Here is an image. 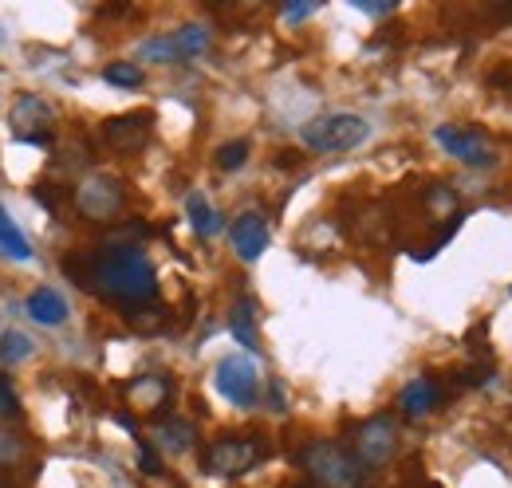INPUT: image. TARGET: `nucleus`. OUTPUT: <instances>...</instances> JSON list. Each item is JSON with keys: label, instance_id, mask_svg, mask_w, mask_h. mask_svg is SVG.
Returning a JSON list of instances; mask_svg holds the SVG:
<instances>
[{"label": "nucleus", "instance_id": "nucleus-1", "mask_svg": "<svg viewBox=\"0 0 512 488\" xmlns=\"http://www.w3.org/2000/svg\"><path fill=\"white\" fill-rule=\"evenodd\" d=\"M79 280H83L87 292L123 307H142L158 296L154 264L134 244H111V248L91 252L87 264L79 268Z\"/></svg>", "mask_w": 512, "mask_h": 488}, {"label": "nucleus", "instance_id": "nucleus-2", "mask_svg": "<svg viewBox=\"0 0 512 488\" xmlns=\"http://www.w3.org/2000/svg\"><path fill=\"white\" fill-rule=\"evenodd\" d=\"M300 465L312 473L323 488H367L371 473L359 465V457L335 441H312L300 449Z\"/></svg>", "mask_w": 512, "mask_h": 488}, {"label": "nucleus", "instance_id": "nucleus-3", "mask_svg": "<svg viewBox=\"0 0 512 488\" xmlns=\"http://www.w3.org/2000/svg\"><path fill=\"white\" fill-rule=\"evenodd\" d=\"M371 134L367 119L359 115H347V111H335V115H320V119L304 122L300 126V142L316 154H347L355 146H363Z\"/></svg>", "mask_w": 512, "mask_h": 488}, {"label": "nucleus", "instance_id": "nucleus-4", "mask_svg": "<svg viewBox=\"0 0 512 488\" xmlns=\"http://www.w3.org/2000/svg\"><path fill=\"white\" fill-rule=\"evenodd\" d=\"M264 461V445L256 437H217L201 453V469L209 477H245Z\"/></svg>", "mask_w": 512, "mask_h": 488}, {"label": "nucleus", "instance_id": "nucleus-5", "mask_svg": "<svg viewBox=\"0 0 512 488\" xmlns=\"http://www.w3.org/2000/svg\"><path fill=\"white\" fill-rule=\"evenodd\" d=\"M213 386L221 398H229L233 406L249 410L260 398V374H256V363L249 355H225L217 370H213Z\"/></svg>", "mask_w": 512, "mask_h": 488}, {"label": "nucleus", "instance_id": "nucleus-6", "mask_svg": "<svg viewBox=\"0 0 512 488\" xmlns=\"http://www.w3.org/2000/svg\"><path fill=\"white\" fill-rule=\"evenodd\" d=\"M394 449H398V426H394V418H367L363 426L355 429V437H351V453L359 457V465L363 469H379L386 465L390 457H394Z\"/></svg>", "mask_w": 512, "mask_h": 488}, {"label": "nucleus", "instance_id": "nucleus-7", "mask_svg": "<svg viewBox=\"0 0 512 488\" xmlns=\"http://www.w3.org/2000/svg\"><path fill=\"white\" fill-rule=\"evenodd\" d=\"M434 138H438V146L446 150L449 158H457V162H465V166H473V170H485V166L497 162V150H493L489 138H485L481 130H473V126H438Z\"/></svg>", "mask_w": 512, "mask_h": 488}, {"label": "nucleus", "instance_id": "nucleus-8", "mask_svg": "<svg viewBox=\"0 0 512 488\" xmlns=\"http://www.w3.org/2000/svg\"><path fill=\"white\" fill-rule=\"evenodd\" d=\"M75 209L83 217H91V221H107V217H115L123 209V185L115 178H107V174H95V178H87L75 189Z\"/></svg>", "mask_w": 512, "mask_h": 488}, {"label": "nucleus", "instance_id": "nucleus-9", "mask_svg": "<svg viewBox=\"0 0 512 488\" xmlns=\"http://www.w3.org/2000/svg\"><path fill=\"white\" fill-rule=\"evenodd\" d=\"M56 119V111L40 99V95H20L16 107H12V134L20 142H32V146H44L48 142V122Z\"/></svg>", "mask_w": 512, "mask_h": 488}, {"label": "nucleus", "instance_id": "nucleus-10", "mask_svg": "<svg viewBox=\"0 0 512 488\" xmlns=\"http://www.w3.org/2000/svg\"><path fill=\"white\" fill-rule=\"evenodd\" d=\"M150 111H130V115H119V119L103 122V138L107 146H115L119 154H138L146 142H150Z\"/></svg>", "mask_w": 512, "mask_h": 488}, {"label": "nucleus", "instance_id": "nucleus-11", "mask_svg": "<svg viewBox=\"0 0 512 488\" xmlns=\"http://www.w3.org/2000/svg\"><path fill=\"white\" fill-rule=\"evenodd\" d=\"M229 241H233V252L245 264H253V260L264 256V248H268V221L260 213H241L233 221V229H229Z\"/></svg>", "mask_w": 512, "mask_h": 488}, {"label": "nucleus", "instance_id": "nucleus-12", "mask_svg": "<svg viewBox=\"0 0 512 488\" xmlns=\"http://www.w3.org/2000/svg\"><path fill=\"white\" fill-rule=\"evenodd\" d=\"M442 402V390H438V382L434 378H410L406 386H402V394H398V410L406 414V418H426V414H434V406Z\"/></svg>", "mask_w": 512, "mask_h": 488}, {"label": "nucleus", "instance_id": "nucleus-13", "mask_svg": "<svg viewBox=\"0 0 512 488\" xmlns=\"http://www.w3.org/2000/svg\"><path fill=\"white\" fill-rule=\"evenodd\" d=\"M24 307H28V315H32L36 323H44V327H60L67 319V300L56 288H36Z\"/></svg>", "mask_w": 512, "mask_h": 488}, {"label": "nucleus", "instance_id": "nucleus-14", "mask_svg": "<svg viewBox=\"0 0 512 488\" xmlns=\"http://www.w3.org/2000/svg\"><path fill=\"white\" fill-rule=\"evenodd\" d=\"M186 217H190L193 233L205 237V241L221 233V213L205 201V193H190V197H186Z\"/></svg>", "mask_w": 512, "mask_h": 488}, {"label": "nucleus", "instance_id": "nucleus-15", "mask_svg": "<svg viewBox=\"0 0 512 488\" xmlns=\"http://www.w3.org/2000/svg\"><path fill=\"white\" fill-rule=\"evenodd\" d=\"M229 331L233 339L253 355L260 351V335H256V315H253V300H237L233 304V315H229Z\"/></svg>", "mask_w": 512, "mask_h": 488}, {"label": "nucleus", "instance_id": "nucleus-16", "mask_svg": "<svg viewBox=\"0 0 512 488\" xmlns=\"http://www.w3.org/2000/svg\"><path fill=\"white\" fill-rule=\"evenodd\" d=\"M154 441L166 449V453H190L193 445V426L190 422H182V418H170V422H158L154 426Z\"/></svg>", "mask_w": 512, "mask_h": 488}, {"label": "nucleus", "instance_id": "nucleus-17", "mask_svg": "<svg viewBox=\"0 0 512 488\" xmlns=\"http://www.w3.org/2000/svg\"><path fill=\"white\" fill-rule=\"evenodd\" d=\"M0 256L4 260H32V244H28V237L16 229V221H8V213L0 209Z\"/></svg>", "mask_w": 512, "mask_h": 488}, {"label": "nucleus", "instance_id": "nucleus-18", "mask_svg": "<svg viewBox=\"0 0 512 488\" xmlns=\"http://www.w3.org/2000/svg\"><path fill=\"white\" fill-rule=\"evenodd\" d=\"M174 44H178V60H193L209 48V28L205 24H186L174 32Z\"/></svg>", "mask_w": 512, "mask_h": 488}, {"label": "nucleus", "instance_id": "nucleus-19", "mask_svg": "<svg viewBox=\"0 0 512 488\" xmlns=\"http://www.w3.org/2000/svg\"><path fill=\"white\" fill-rule=\"evenodd\" d=\"M166 394H170V386H166L162 378H138V382H130V398H134L142 410H154Z\"/></svg>", "mask_w": 512, "mask_h": 488}, {"label": "nucleus", "instance_id": "nucleus-20", "mask_svg": "<svg viewBox=\"0 0 512 488\" xmlns=\"http://www.w3.org/2000/svg\"><path fill=\"white\" fill-rule=\"evenodd\" d=\"M24 359H32V339L24 335V331H4L0 335V363H24Z\"/></svg>", "mask_w": 512, "mask_h": 488}, {"label": "nucleus", "instance_id": "nucleus-21", "mask_svg": "<svg viewBox=\"0 0 512 488\" xmlns=\"http://www.w3.org/2000/svg\"><path fill=\"white\" fill-rule=\"evenodd\" d=\"M138 60L174 63V60H178V44H174V36H154V40H142V44H138Z\"/></svg>", "mask_w": 512, "mask_h": 488}, {"label": "nucleus", "instance_id": "nucleus-22", "mask_svg": "<svg viewBox=\"0 0 512 488\" xmlns=\"http://www.w3.org/2000/svg\"><path fill=\"white\" fill-rule=\"evenodd\" d=\"M103 79L111 87H142V67L138 63H107L103 67Z\"/></svg>", "mask_w": 512, "mask_h": 488}, {"label": "nucleus", "instance_id": "nucleus-23", "mask_svg": "<svg viewBox=\"0 0 512 488\" xmlns=\"http://www.w3.org/2000/svg\"><path fill=\"white\" fill-rule=\"evenodd\" d=\"M249 162V142L245 138H237V142H225L221 150H217V166L229 174V170H241Z\"/></svg>", "mask_w": 512, "mask_h": 488}, {"label": "nucleus", "instance_id": "nucleus-24", "mask_svg": "<svg viewBox=\"0 0 512 488\" xmlns=\"http://www.w3.org/2000/svg\"><path fill=\"white\" fill-rule=\"evenodd\" d=\"M0 418H20V398L8 378H0Z\"/></svg>", "mask_w": 512, "mask_h": 488}, {"label": "nucleus", "instance_id": "nucleus-25", "mask_svg": "<svg viewBox=\"0 0 512 488\" xmlns=\"http://www.w3.org/2000/svg\"><path fill=\"white\" fill-rule=\"evenodd\" d=\"M20 453H24V445H20L12 433H4V429H0V465H12V461H20Z\"/></svg>", "mask_w": 512, "mask_h": 488}, {"label": "nucleus", "instance_id": "nucleus-26", "mask_svg": "<svg viewBox=\"0 0 512 488\" xmlns=\"http://www.w3.org/2000/svg\"><path fill=\"white\" fill-rule=\"evenodd\" d=\"M138 465H142V473H150V477L162 473V461H158V453H154L146 441H138Z\"/></svg>", "mask_w": 512, "mask_h": 488}, {"label": "nucleus", "instance_id": "nucleus-27", "mask_svg": "<svg viewBox=\"0 0 512 488\" xmlns=\"http://www.w3.org/2000/svg\"><path fill=\"white\" fill-rule=\"evenodd\" d=\"M355 8L367 12V16H390L394 12V4H371V0H355Z\"/></svg>", "mask_w": 512, "mask_h": 488}, {"label": "nucleus", "instance_id": "nucleus-28", "mask_svg": "<svg viewBox=\"0 0 512 488\" xmlns=\"http://www.w3.org/2000/svg\"><path fill=\"white\" fill-rule=\"evenodd\" d=\"M316 12V4H284V16L288 20H304V16H312Z\"/></svg>", "mask_w": 512, "mask_h": 488}, {"label": "nucleus", "instance_id": "nucleus-29", "mask_svg": "<svg viewBox=\"0 0 512 488\" xmlns=\"http://www.w3.org/2000/svg\"><path fill=\"white\" fill-rule=\"evenodd\" d=\"M0 488H12V481H8V477H0Z\"/></svg>", "mask_w": 512, "mask_h": 488}, {"label": "nucleus", "instance_id": "nucleus-30", "mask_svg": "<svg viewBox=\"0 0 512 488\" xmlns=\"http://www.w3.org/2000/svg\"><path fill=\"white\" fill-rule=\"evenodd\" d=\"M292 488H308V485H292Z\"/></svg>", "mask_w": 512, "mask_h": 488}]
</instances>
